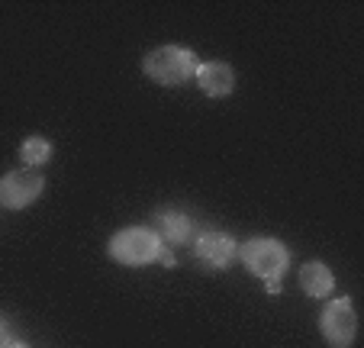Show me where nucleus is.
Wrapping results in <instances>:
<instances>
[{"label":"nucleus","mask_w":364,"mask_h":348,"mask_svg":"<svg viewBox=\"0 0 364 348\" xmlns=\"http://www.w3.org/2000/svg\"><path fill=\"white\" fill-rule=\"evenodd\" d=\"M197 68H200L197 55L184 46H161L145 55L142 62V71L161 88H181V84H187L197 75Z\"/></svg>","instance_id":"obj_1"},{"label":"nucleus","mask_w":364,"mask_h":348,"mask_svg":"<svg viewBox=\"0 0 364 348\" xmlns=\"http://www.w3.org/2000/svg\"><path fill=\"white\" fill-rule=\"evenodd\" d=\"M107 252H110V258H117L119 265L142 268V265H151V261L161 258L165 242H161L159 232L145 229V226H129V229H119L117 236H113Z\"/></svg>","instance_id":"obj_2"},{"label":"nucleus","mask_w":364,"mask_h":348,"mask_svg":"<svg viewBox=\"0 0 364 348\" xmlns=\"http://www.w3.org/2000/svg\"><path fill=\"white\" fill-rule=\"evenodd\" d=\"M242 265L262 280H277L290 265V252L277 239H252L242 246Z\"/></svg>","instance_id":"obj_3"},{"label":"nucleus","mask_w":364,"mask_h":348,"mask_svg":"<svg viewBox=\"0 0 364 348\" xmlns=\"http://www.w3.org/2000/svg\"><path fill=\"white\" fill-rule=\"evenodd\" d=\"M319 329H323L326 342L332 348H348L355 342L358 332V316L355 307H351L348 297H338V300H329L319 313Z\"/></svg>","instance_id":"obj_4"},{"label":"nucleus","mask_w":364,"mask_h":348,"mask_svg":"<svg viewBox=\"0 0 364 348\" xmlns=\"http://www.w3.org/2000/svg\"><path fill=\"white\" fill-rule=\"evenodd\" d=\"M42 187H46V178L36 168H16L0 178V204L7 210H26L29 204L39 200Z\"/></svg>","instance_id":"obj_5"},{"label":"nucleus","mask_w":364,"mask_h":348,"mask_svg":"<svg viewBox=\"0 0 364 348\" xmlns=\"http://www.w3.org/2000/svg\"><path fill=\"white\" fill-rule=\"evenodd\" d=\"M193 252H197V258L203 261L206 268H229L235 261V255H239V248H235V242L229 239L226 232H203L197 239V246H193Z\"/></svg>","instance_id":"obj_6"},{"label":"nucleus","mask_w":364,"mask_h":348,"mask_svg":"<svg viewBox=\"0 0 364 348\" xmlns=\"http://www.w3.org/2000/svg\"><path fill=\"white\" fill-rule=\"evenodd\" d=\"M197 84L206 97H226L235 88V71L226 62H200L197 68Z\"/></svg>","instance_id":"obj_7"},{"label":"nucleus","mask_w":364,"mask_h":348,"mask_svg":"<svg viewBox=\"0 0 364 348\" xmlns=\"http://www.w3.org/2000/svg\"><path fill=\"white\" fill-rule=\"evenodd\" d=\"M300 287L306 290V297H313V300H319V297H329L332 287H336V278H332V271L323 265V261H306L300 271Z\"/></svg>","instance_id":"obj_8"},{"label":"nucleus","mask_w":364,"mask_h":348,"mask_svg":"<svg viewBox=\"0 0 364 348\" xmlns=\"http://www.w3.org/2000/svg\"><path fill=\"white\" fill-rule=\"evenodd\" d=\"M159 236L161 242H168V246H184V242H191L193 236V219L184 216V213H161L159 216Z\"/></svg>","instance_id":"obj_9"},{"label":"nucleus","mask_w":364,"mask_h":348,"mask_svg":"<svg viewBox=\"0 0 364 348\" xmlns=\"http://www.w3.org/2000/svg\"><path fill=\"white\" fill-rule=\"evenodd\" d=\"M20 158H23V164H26V168H39V164H46L48 158H52V142H48V139H42V136L23 139Z\"/></svg>","instance_id":"obj_10"},{"label":"nucleus","mask_w":364,"mask_h":348,"mask_svg":"<svg viewBox=\"0 0 364 348\" xmlns=\"http://www.w3.org/2000/svg\"><path fill=\"white\" fill-rule=\"evenodd\" d=\"M16 342V335H14V329L7 326V320H0V348H10Z\"/></svg>","instance_id":"obj_11"},{"label":"nucleus","mask_w":364,"mask_h":348,"mask_svg":"<svg viewBox=\"0 0 364 348\" xmlns=\"http://www.w3.org/2000/svg\"><path fill=\"white\" fill-rule=\"evenodd\" d=\"M10 348H29V345H26V342H20V339H16V342H14V345H10Z\"/></svg>","instance_id":"obj_12"}]
</instances>
